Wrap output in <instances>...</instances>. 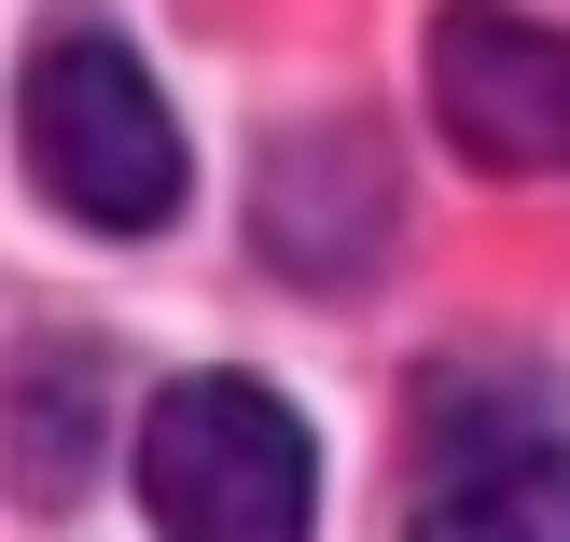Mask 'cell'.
Instances as JSON below:
<instances>
[{"instance_id":"1","label":"cell","mask_w":570,"mask_h":542,"mask_svg":"<svg viewBox=\"0 0 570 542\" xmlns=\"http://www.w3.org/2000/svg\"><path fill=\"white\" fill-rule=\"evenodd\" d=\"M14 126H28V181H42L70 223H98V237H154V223L181 209V181H195L154 70H139L98 14H56L42 42H28Z\"/></svg>"},{"instance_id":"2","label":"cell","mask_w":570,"mask_h":542,"mask_svg":"<svg viewBox=\"0 0 570 542\" xmlns=\"http://www.w3.org/2000/svg\"><path fill=\"white\" fill-rule=\"evenodd\" d=\"M139 501L167 542H306L321 529L306 417L250 376H181L139 417Z\"/></svg>"},{"instance_id":"3","label":"cell","mask_w":570,"mask_h":542,"mask_svg":"<svg viewBox=\"0 0 570 542\" xmlns=\"http://www.w3.org/2000/svg\"><path fill=\"white\" fill-rule=\"evenodd\" d=\"M432 111L473 167L501 181H570V42L501 0H445L432 14Z\"/></svg>"},{"instance_id":"4","label":"cell","mask_w":570,"mask_h":542,"mask_svg":"<svg viewBox=\"0 0 570 542\" xmlns=\"http://www.w3.org/2000/svg\"><path fill=\"white\" fill-rule=\"evenodd\" d=\"M404 542H570V432H543V417H460V432H432Z\"/></svg>"}]
</instances>
